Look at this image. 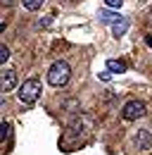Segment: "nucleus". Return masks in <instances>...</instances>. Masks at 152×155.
I'll use <instances>...</instances> for the list:
<instances>
[{
	"mask_svg": "<svg viewBox=\"0 0 152 155\" xmlns=\"http://www.w3.org/2000/svg\"><path fill=\"white\" fill-rule=\"evenodd\" d=\"M69 77H71V67H69L64 60L52 62V64H50V69H48V84H50V86H55V88L67 86Z\"/></svg>",
	"mask_w": 152,
	"mask_h": 155,
	"instance_id": "obj_1",
	"label": "nucleus"
},
{
	"mask_svg": "<svg viewBox=\"0 0 152 155\" xmlns=\"http://www.w3.org/2000/svg\"><path fill=\"white\" fill-rule=\"evenodd\" d=\"M40 93H43V88H40V81H38L36 77L33 79H26L21 86H19V100L24 103V105H33L38 98H40Z\"/></svg>",
	"mask_w": 152,
	"mask_h": 155,
	"instance_id": "obj_2",
	"label": "nucleus"
},
{
	"mask_svg": "<svg viewBox=\"0 0 152 155\" xmlns=\"http://www.w3.org/2000/svg\"><path fill=\"white\" fill-rule=\"evenodd\" d=\"M121 117H124L126 122H135V119L145 117V103H140V100H128V103L124 105V110H121Z\"/></svg>",
	"mask_w": 152,
	"mask_h": 155,
	"instance_id": "obj_3",
	"label": "nucleus"
},
{
	"mask_svg": "<svg viewBox=\"0 0 152 155\" xmlns=\"http://www.w3.org/2000/svg\"><path fill=\"white\" fill-rule=\"evenodd\" d=\"M133 146L138 148V150H147V148H152V131L150 129H140L138 134L133 136Z\"/></svg>",
	"mask_w": 152,
	"mask_h": 155,
	"instance_id": "obj_4",
	"label": "nucleus"
},
{
	"mask_svg": "<svg viewBox=\"0 0 152 155\" xmlns=\"http://www.w3.org/2000/svg\"><path fill=\"white\" fill-rule=\"evenodd\" d=\"M17 86V72H12V69H7V72H2V93H7V91H12Z\"/></svg>",
	"mask_w": 152,
	"mask_h": 155,
	"instance_id": "obj_5",
	"label": "nucleus"
},
{
	"mask_svg": "<svg viewBox=\"0 0 152 155\" xmlns=\"http://www.w3.org/2000/svg\"><path fill=\"white\" fill-rule=\"evenodd\" d=\"M128 26H131V21L126 19V17H121L119 21H114V24H112V36H114V38L124 36V34L128 31Z\"/></svg>",
	"mask_w": 152,
	"mask_h": 155,
	"instance_id": "obj_6",
	"label": "nucleus"
},
{
	"mask_svg": "<svg viewBox=\"0 0 152 155\" xmlns=\"http://www.w3.org/2000/svg\"><path fill=\"white\" fill-rule=\"evenodd\" d=\"M97 17H100V21H102V24H114V21H119V19H121V17L116 15V12H109V10H102V12L97 15Z\"/></svg>",
	"mask_w": 152,
	"mask_h": 155,
	"instance_id": "obj_7",
	"label": "nucleus"
},
{
	"mask_svg": "<svg viewBox=\"0 0 152 155\" xmlns=\"http://www.w3.org/2000/svg\"><path fill=\"white\" fill-rule=\"evenodd\" d=\"M107 69H109L112 74H124V72H126V64L119 62V60H107Z\"/></svg>",
	"mask_w": 152,
	"mask_h": 155,
	"instance_id": "obj_8",
	"label": "nucleus"
},
{
	"mask_svg": "<svg viewBox=\"0 0 152 155\" xmlns=\"http://www.w3.org/2000/svg\"><path fill=\"white\" fill-rule=\"evenodd\" d=\"M21 2H24V7H26V10H31V12H36L38 7L43 5V0H21Z\"/></svg>",
	"mask_w": 152,
	"mask_h": 155,
	"instance_id": "obj_9",
	"label": "nucleus"
},
{
	"mask_svg": "<svg viewBox=\"0 0 152 155\" xmlns=\"http://www.w3.org/2000/svg\"><path fill=\"white\" fill-rule=\"evenodd\" d=\"M7 60H10V48H7V45H5V43H2V45H0V62H2V64H5V62H7Z\"/></svg>",
	"mask_w": 152,
	"mask_h": 155,
	"instance_id": "obj_10",
	"label": "nucleus"
},
{
	"mask_svg": "<svg viewBox=\"0 0 152 155\" xmlns=\"http://www.w3.org/2000/svg\"><path fill=\"white\" fill-rule=\"evenodd\" d=\"M0 129H2V134H0V138L5 141V138H7V134H10V124H7V122H2V127H0Z\"/></svg>",
	"mask_w": 152,
	"mask_h": 155,
	"instance_id": "obj_11",
	"label": "nucleus"
},
{
	"mask_svg": "<svg viewBox=\"0 0 152 155\" xmlns=\"http://www.w3.org/2000/svg\"><path fill=\"white\" fill-rule=\"evenodd\" d=\"M121 2H124V0H105L107 7H121Z\"/></svg>",
	"mask_w": 152,
	"mask_h": 155,
	"instance_id": "obj_12",
	"label": "nucleus"
},
{
	"mask_svg": "<svg viewBox=\"0 0 152 155\" xmlns=\"http://www.w3.org/2000/svg\"><path fill=\"white\" fill-rule=\"evenodd\" d=\"M100 79H102V81H109V79H112V72H109V69H107V72H102Z\"/></svg>",
	"mask_w": 152,
	"mask_h": 155,
	"instance_id": "obj_13",
	"label": "nucleus"
},
{
	"mask_svg": "<svg viewBox=\"0 0 152 155\" xmlns=\"http://www.w3.org/2000/svg\"><path fill=\"white\" fill-rule=\"evenodd\" d=\"M145 41H147V45H150V50H152V34H147V36H145Z\"/></svg>",
	"mask_w": 152,
	"mask_h": 155,
	"instance_id": "obj_14",
	"label": "nucleus"
},
{
	"mask_svg": "<svg viewBox=\"0 0 152 155\" xmlns=\"http://www.w3.org/2000/svg\"><path fill=\"white\" fill-rule=\"evenodd\" d=\"M12 2H14V0H2V5H12Z\"/></svg>",
	"mask_w": 152,
	"mask_h": 155,
	"instance_id": "obj_15",
	"label": "nucleus"
}]
</instances>
